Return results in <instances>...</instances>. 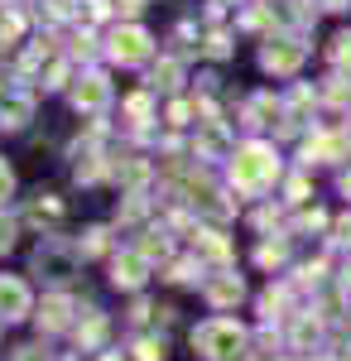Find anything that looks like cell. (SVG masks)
<instances>
[{"label": "cell", "instance_id": "obj_1", "mask_svg": "<svg viewBox=\"0 0 351 361\" xmlns=\"http://www.w3.org/2000/svg\"><path fill=\"white\" fill-rule=\"evenodd\" d=\"M192 342H197L207 357L226 361V357H236V347H241V328H236V323H202V328L192 333Z\"/></svg>", "mask_w": 351, "mask_h": 361}, {"label": "cell", "instance_id": "obj_2", "mask_svg": "<svg viewBox=\"0 0 351 361\" xmlns=\"http://www.w3.org/2000/svg\"><path fill=\"white\" fill-rule=\"evenodd\" d=\"M270 178H274V159H270V149L250 145L241 159H236V183H241V188H260V183H270Z\"/></svg>", "mask_w": 351, "mask_h": 361}, {"label": "cell", "instance_id": "obj_3", "mask_svg": "<svg viewBox=\"0 0 351 361\" xmlns=\"http://www.w3.org/2000/svg\"><path fill=\"white\" fill-rule=\"evenodd\" d=\"M29 308V289L20 279H0V318H25Z\"/></svg>", "mask_w": 351, "mask_h": 361}, {"label": "cell", "instance_id": "obj_4", "mask_svg": "<svg viewBox=\"0 0 351 361\" xmlns=\"http://www.w3.org/2000/svg\"><path fill=\"white\" fill-rule=\"evenodd\" d=\"M144 54H149V34H144V29L116 34V58H121V63H140Z\"/></svg>", "mask_w": 351, "mask_h": 361}, {"label": "cell", "instance_id": "obj_5", "mask_svg": "<svg viewBox=\"0 0 351 361\" xmlns=\"http://www.w3.org/2000/svg\"><path fill=\"white\" fill-rule=\"evenodd\" d=\"M298 58H303L298 49H265V68H279V73H289Z\"/></svg>", "mask_w": 351, "mask_h": 361}, {"label": "cell", "instance_id": "obj_6", "mask_svg": "<svg viewBox=\"0 0 351 361\" xmlns=\"http://www.w3.org/2000/svg\"><path fill=\"white\" fill-rule=\"evenodd\" d=\"M140 270H144V260H140V255H130V260H125V265H121V260H116V284H140Z\"/></svg>", "mask_w": 351, "mask_h": 361}, {"label": "cell", "instance_id": "obj_7", "mask_svg": "<svg viewBox=\"0 0 351 361\" xmlns=\"http://www.w3.org/2000/svg\"><path fill=\"white\" fill-rule=\"evenodd\" d=\"M87 102V106H101L106 102V87H101V78H87V87H78V106Z\"/></svg>", "mask_w": 351, "mask_h": 361}, {"label": "cell", "instance_id": "obj_8", "mask_svg": "<svg viewBox=\"0 0 351 361\" xmlns=\"http://www.w3.org/2000/svg\"><path fill=\"white\" fill-rule=\"evenodd\" d=\"M231 299H241V279H221V284H212V304H231Z\"/></svg>", "mask_w": 351, "mask_h": 361}, {"label": "cell", "instance_id": "obj_9", "mask_svg": "<svg viewBox=\"0 0 351 361\" xmlns=\"http://www.w3.org/2000/svg\"><path fill=\"white\" fill-rule=\"evenodd\" d=\"M44 323H49V328H63V323H68V304H63V299H54V304L44 308Z\"/></svg>", "mask_w": 351, "mask_h": 361}, {"label": "cell", "instance_id": "obj_10", "mask_svg": "<svg viewBox=\"0 0 351 361\" xmlns=\"http://www.w3.org/2000/svg\"><path fill=\"white\" fill-rule=\"evenodd\" d=\"M5 193H10V169L0 164V197H5Z\"/></svg>", "mask_w": 351, "mask_h": 361}, {"label": "cell", "instance_id": "obj_11", "mask_svg": "<svg viewBox=\"0 0 351 361\" xmlns=\"http://www.w3.org/2000/svg\"><path fill=\"white\" fill-rule=\"evenodd\" d=\"M20 361H44V352H34V347H25V352H20Z\"/></svg>", "mask_w": 351, "mask_h": 361}, {"label": "cell", "instance_id": "obj_12", "mask_svg": "<svg viewBox=\"0 0 351 361\" xmlns=\"http://www.w3.org/2000/svg\"><path fill=\"white\" fill-rule=\"evenodd\" d=\"M0 246H10V222H0Z\"/></svg>", "mask_w": 351, "mask_h": 361}, {"label": "cell", "instance_id": "obj_13", "mask_svg": "<svg viewBox=\"0 0 351 361\" xmlns=\"http://www.w3.org/2000/svg\"><path fill=\"white\" fill-rule=\"evenodd\" d=\"M327 5H337V0H327Z\"/></svg>", "mask_w": 351, "mask_h": 361}]
</instances>
